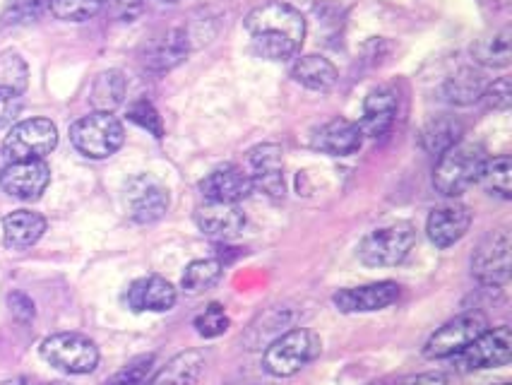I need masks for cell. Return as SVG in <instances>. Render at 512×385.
I'll return each mask as SVG.
<instances>
[{"instance_id":"obj_1","label":"cell","mask_w":512,"mask_h":385,"mask_svg":"<svg viewBox=\"0 0 512 385\" xmlns=\"http://www.w3.org/2000/svg\"><path fill=\"white\" fill-rule=\"evenodd\" d=\"M253 51L267 61H287L301 51L306 39V17L294 5L272 0L260 5L243 22Z\"/></svg>"},{"instance_id":"obj_2","label":"cell","mask_w":512,"mask_h":385,"mask_svg":"<svg viewBox=\"0 0 512 385\" xmlns=\"http://www.w3.org/2000/svg\"><path fill=\"white\" fill-rule=\"evenodd\" d=\"M484 147L472 145V142H457L448 152L438 157L436 169H433V186L438 193L457 198L467 193L474 183H479L486 167Z\"/></svg>"},{"instance_id":"obj_3","label":"cell","mask_w":512,"mask_h":385,"mask_svg":"<svg viewBox=\"0 0 512 385\" xmlns=\"http://www.w3.org/2000/svg\"><path fill=\"white\" fill-rule=\"evenodd\" d=\"M320 337L306 328L289 330V333L279 335L270 347L265 349L263 366L270 376L289 378L296 376L301 369H306L313 359H318Z\"/></svg>"},{"instance_id":"obj_4","label":"cell","mask_w":512,"mask_h":385,"mask_svg":"<svg viewBox=\"0 0 512 385\" xmlns=\"http://www.w3.org/2000/svg\"><path fill=\"white\" fill-rule=\"evenodd\" d=\"M125 128L113 114L94 111L70 126V142L89 159H106L123 147Z\"/></svg>"},{"instance_id":"obj_5","label":"cell","mask_w":512,"mask_h":385,"mask_svg":"<svg viewBox=\"0 0 512 385\" xmlns=\"http://www.w3.org/2000/svg\"><path fill=\"white\" fill-rule=\"evenodd\" d=\"M414 244L416 231L412 224L397 222L363 236L359 244V258L368 268H392V265H400L407 260Z\"/></svg>"},{"instance_id":"obj_6","label":"cell","mask_w":512,"mask_h":385,"mask_svg":"<svg viewBox=\"0 0 512 385\" xmlns=\"http://www.w3.org/2000/svg\"><path fill=\"white\" fill-rule=\"evenodd\" d=\"M39 352L53 369L70 373V376H85L99 366V347L80 333H56L46 337Z\"/></svg>"},{"instance_id":"obj_7","label":"cell","mask_w":512,"mask_h":385,"mask_svg":"<svg viewBox=\"0 0 512 385\" xmlns=\"http://www.w3.org/2000/svg\"><path fill=\"white\" fill-rule=\"evenodd\" d=\"M58 145V128L49 118H27L10 128L3 142V154L10 162L22 159H44Z\"/></svg>"},{"instance_id":"obj_8","label":"cell","mask_w":512,"mask_h":385,"mask_svg":"<svg viewBox=\"0 0 512 385\" xmlns=\"http://www.w3.org/2000/svg\"><path fill=\"white\" fill-rule=\"evenodd\" d=\"M512 357V333L508 325H500L496 330L481 333L472 345H467L462 352L452 357L457 371H481V369H498L505 366Z\"/></svg>"},{"instance_id":"obj_9","label":"cell","mask_w":512,"mask_h":385,"mask_svg":"<svg viewBox=\"0 0 512 385\" xmlns=\"http://www.w3.org/2000/svg\"><path fill=\"white\" fill-rule=\"evenodd\" d=\"M486 330H488L486 316H481V313H474V311L462 313V316L452 318V321H448L443 328H438L436 333L428 337L424 347L426 359L455 357L457 352H462L464 347L472 345L476 337L486 333Z\"/></svg>"},{"instance_id":"obj_10","label":"cell","mask_w":512,"mask_h":385,"mask_svg":"<svg viewBox=\"0 0 512 385\" xmlns=\"http://www.w3.org/2000/svg\"><path fill=\"white\" fill-rule=\"evenodd\" d=\"M472 275L484 287H503L510 280V234L493 231L481 241L472 256Z\"/></svg>"},{"instance_id":"obj_11","label":"cell","mask_w":512,"mask_h":385,"mask_svg":"<svg viewBox=\"0 0 512 385\" xmlns=\"http://www.w3.org/2000/svg\"><path fill=\"white\" fill-rule=\"evenodd\" d=\"M125 210L138 224H152L162 219L169 210V191L152 176H135L125 186Z\"/></svg>"},{"instance_id":"obj_12","label":"cell","mask_w":512,"mask_h":385,"mask_svg":"<svg viewBox=\"0 0 512 385\" xmlns=\"http://www.w3.org/2000/svg\"><path fill=\"white\" fill-rule=\"evenodd\" d=\"M248 179L253 188L265 193L267 198L282 200L284 198V159L282 147L265 142V145L253 147L248 152Z\"/></svg>"},{"instance_id":"obj_13","label":"cell","mask_w":512,"mask_h":385,"mask_svg":"<svg viewBox=\"0 0 512 385\" xmlns=\"http://www.w3.org/2000/svg\"><path fill=\"white\" fill-rule=\"evenodd\" d=\"M51 169L44 159L10 162L0 174V188L17 200H37L49 188Z\"/></svg>"},{"instance_id":"obj_14","label":"cell","mask_w":512,"mask_h":385,"mask_svg":"<svg viewBox=\"0 0 512 385\" xmlns=\"http://www.w3.org/2000/svg\"><path fill=\"white\" fill-rule=\"evenodd\" d=\"M190 53L188 32L181 27L164 29L162 34L150 39L142 49V65L152 73H169L176 65H181Z\"/></svg>"},{"instance_id":"obj_15","label":"cell","mask_w":512,"mask_h":385,"mask_svg":"<svg viewBox=\"0 0 512 385\" xmlns=\"http://www.w3.org/2000/svg\"><path fill=\"white\" fill-rule=\"evenodd\" d=\"M200 191L207 203L238 205L253 193V183H250L246 169L236 167V164H224L202 179Z\"/></svg>"},{"instance_id":"obj_16","label":"cell","mask_w":512,"mask_h":385,"mask_svg":"<svg viewBox=\"0 0 512 385\" xmlns=\"http://www.w3.org/2000/svg\"><path fill=\"white\" fill-rule=\"evenodd\" d=\"M400 299V284L397 282H373L363 287L342 289L332 296L335 306L342 313H373L383 311Z\"/></svg>"},{"instance_id":"obj_17","label":"cell","mask_w":512,"mask_h":385,"mask_svg":"<svg viewBox=\"0 0 512 385\" xmlns=\"http://www.w3.org/2000/svg\"><path fill=\"white\" fill-rule=\"evenodd\" d=\"M397 109H400V97H397L395 87H375V90L366 97V104H363L361 133L373 140L385 138L392 130V126H395Z\"/></svg>"},{"instance_id":"obj_18","label":"cell","mask_w":512,"mask_h":385,"mask_svg":"<svg viewBox=\"0 0 512 385\" xmlns=\"http://www.w3.org/2000/svg\"><path fill=\"white\" fill-rule=\"evenodd\" d=\"M195 224L205 236L217 241L236 239L246 227V215L238 205L207 203L195 212Z\"/></svg>"},{"instance_id":"obj_19","label":"cell","mask_w":512,"mask_h":385,"mask_svg":"<svg viewBox=\"0 0 512 385\" xmlns=\"http://www.w3.org/2000/svg\"><path fill=\"white\" fill-rule=\"evenodd\" d=\"M472 224V212L464 205H443L428 215L426 234L431 244L438 248H450L464 239Z\"/></svg>"},{"instance_id":"obj_20","label":"cell","mask_w":512,"mask_h":385,"mask_svg":"<svg viewBox=\"0 0 512 385\" xmlns=\"http://www.w3.org/2000/svg\"><path fill=\"white\" fill-rule=\"evenodd\" d=\"M176 299L178 294L174 284L159 275L140 277V280H135L128 289V306L138 313L171 311V308L176 306Z\"/></svg>"},{"instance_id":"obj_21","label":"cell","mask_w":512,"mask_h":385,"mask_svg":"<svg viewBox=\"0 0 512 385\" xmlns=\"http://www.w3.org/2000/svg\"><path fill=\"white\" fill-rule=\"evenodd\" d=\"M363 145L361 126L347 118H335V121L325 123L318 133L313 135L315 150L332 154V157H349L356 154Z\"/></svg>"},{"instance_id":"obj_22","label":"cell","mask_w":512,"mask_h":385,"mask_svg":"<svg viewBox=\"0 0 512 385\" xmlns=\"http://www.w3.org/2000/svg\"><path fill=\"white\" fill-rule=\"evenodd\" d=\"M46 219L39 212L32 210H17L10 212L3 219V241L5 246L13 251H22V248L34 246L44 236Z\"/></svg>"},{"instance_id":"obj_23","label":"cell","mask_w":512,"mask_h":385,"mask_svg":"<svg viewBox=\"0 0 512 385\" xmlns=\"http://www.w3.org/2000/svg\"><path fill=\"white\" fill-rule=\"evenodd\" d=\"M207 361L200 352L188 349V352L176 354L169 364L162 366L147 385H195L205 373Z\"/></svg>"},{"instance_id":"obj_24","label":"cell","mask_w":512,"mask_h":385,"mask_svg":"<svg viewBox=\"0 0 512 385\" xmlns=\"http://www.w3.org/2000/svg\"><path fill=\"white\" fill-rule=\"evenodd\" d=\"M291 77H294L299 85L306 87V90L313 92H327L337 85V68L327 58L315 56V53H308V56L296 58L294 68H291Z\"/></svg>"},{"instance_id":"obj_25","label":"cell","mask_w":512,"mask_h":385,"mask_svg":"<svg viewBox=\"0 0 512 385\" xmlns=\"http://www.w3.org/2000/svg\"><path fill=\"white\" fill-rule=\"evenodd\" d=\"M125 92H128V80H125L121 70H106L94 80L89 102L97 111L113 114L125 102Z\"/></svg>"},{"instance_id":"obj_26","label":"cell","mask_w":512,"mask_h":385,"mask_svg":"<svg viewBox=\"0 0 512 385\" xmlns=\"http://www.w3.org/2000/svg\"><path fill=\"white\" fill-rule=\"evenodd\" d=\"M512 32L508 27L498 29V32L488 34L474 41L472 56L476 63L486 65V68H508L512 61Z\"/></svg>"},{"instance_id":"obj_27","label":"cell","mask_w":512,"mask_h":385,"mask_svg":"<svg viewBox=\"0 0 512 385\" xmlns=\"http://www.w3.org/2000/svg\"><path fill=\"white\" fill-rule=\"evenodd\" d=\"M462 133L464 128L460 121H455V118H448V116H440L424 128V133H421V142H424L426 152L438 154L440 157V154L448 152L450 147H455L457 142H462Z\"/></svg>"},{"instance_id":"obj_28","label":"cell","mask_w":512,"mask_h":385,"mask_svg":"<svg viewBox=\"0 0 512 385\" xmlns=\"http://www.w3.org/2000/svg\"><path fill=\"white\" fill-rule=\"evenodd\" d=\"M484 90L486 87H484V80H481V75L472 68H464L448 80V85H445V97H448V102L452 104L467 106V104L479 102Z\"/></svg>"},{"instance_id":"obj_29","label":"cell","mask_w":512,"mask_h":385,"mask_svg":"<svg viewBox=\"0 0 512 385\" xmlns=\"http://www.w3.org/2000/svg\"><path fill=\"white\" fill-rule=\"evenodd\" d=\"M222 275H224V268L219 260L214 258L193 260V263L186 268V272H183L181 287L186 289L188 294H202L222 280Z\"/></svg>"},{"instance_id":"obj_30","label":"cell","mask_w":512,"mask_h":385,"mask_svg":"<svg viewBox=\"0 0 512 385\" xmlns=\"http://www.w3.org/2000/svg\"><path fill=\"white\" fill-rule=\"evenodd\" d=\"M481 183L486 186L488 193H496L503 200L512 198V162L508 154H500L496 159H488Z\"/></svg>"},{"instance_id":"obj_31","label":"cell","mask_w":512,"mask_h":385,"mask_svg":"<svg viewBox=\"0 0 512 385\" xmlns=\"http://www.w3.org/2000/svg\"><path fill=\"white\" fill-rule=\"evenodd\" d=\"M106 3L109 0H51L49 10L63 22H85L99 15Z\"/></svg>"},{"instance_id":"obj_32","label":"cell","mask_w":512,"mask_h":385,"mask_svg":"<svg viewBox=\"0 0 512 385\" xmlns=\"http://www.w3.org/2000/svg\"><path fill=\"white\" fill-rule=\"evenodd\" d=\"M51 0H10L5 5L3 15H0V22L3 25H32L37 22L41 15L49 10Z\"/></svg>"},{"instance_id":"obj_33","label":"cell","mask_w":512,"mask_h":385,"mask_svg":"<svg viewBox=\"0 0 512 385\" xmlns=\"http://www.w3.org/2000/svg\"><path fill=\"white\" fill-rule=\"evenodd\" d=\"M154 369V354H142L123 366L121 371L113 376L104 385H147L150 383V373Z\"/></svg>"},{"instance_id":"obj_34","label":"cell","mask_w":512,"mask_h":385,"mask_svg":"<svg viewBox=\"0 0 512 385\" xmlns=\"http://www.w3.org/2000/svg\"><path fill=\"white\" fill-rule=\"evenodd\" d=\"M229 325L231 321L229 316H226L222 304H210L198 318H195V330H198V335L205 337V340L224 335L226 330H229Z\"/></svg>"},{"instance_id":"obj_35","label":"cell","mask_w":512,"mask_h":385,"mask_svg":"<svg viewBox=\"0 0 512 385\" xmlns=\"http://www.w3.org/2000/svg\"><path fill=\"white\" fill-rule=\"evenodd\" d=\"M128 121H133L135 126L145 128L147 133H152L157 140L164 138L162 116H159V111L154 109L152 102H147V99H138V102L130 106V109H128Z\"/></svg>"},{"instance_id":"obj_36","label":"cell","mask_w":512,"mask_h":385,"mask_svg":"<svg viewBox=\"0 0 512 385\" xmlns=\"http://www.w3.org/2000/svg\"><path fill=\"white\" fill-rule=\"evenodd\" d=\"M0 87H10L20 94L27 87V65L20 56H0Z\"/></svg>"},{"instance_id":"obj_37","label":"cell","mask_w":512,"mask_h":385,"mask_svg":"<svg viewBox=\"0 0 512 385\" xmlns=\"http://www.w3.org/2000/svg\"><path fill=\"white\" fill-rule=\"evenodd\" d=\"M22 94L10 90V87H0V130L13 126L17 116L22 114Z\"/></svg>"},{"instance_id":"obj_38","label":"cell","mask_w":512,"mask_h":385,"mask_svg":"<svg viewBox=\"0 0 512 385\" xmlns=\"http://www.w3.org/2000/svg\"><path fill=\"white\" fill-rule=\"evenodd\" d=\"M481 99L496 111H508L510 102H512V85H510V77H500V80L493 82L491 87H486Z\"/></svg>"},{"instance_id":"obj_39","label":"cell","mask_w":512,"mask_h":385,"mask_svg":"<svg viewBox=\"0 0 512 385\" xmlns=\"http://www.w3.org/2000/svg\"><path fill=\"white\" fill-rule=\"evenodd\" d=\"M8 306H10V313H13L15 321L22 323V325H29L34 321V316H37V306H34V301L22 292L10 294L8 296Z\"/></svg>"},{"instance_id":"obj_40","label":"cell","mask_w":512,"mask_h":385,"mask_svg":"<svg viewBox=\"0 0 512 385\" xmlns=\"http://www.w3.org/2000/svg\"><path fill=\"white\" fill-rule=\"evenodd\" d=\"M113 20L118 22H133L138 20L142 8H145V0H109L106 3Z\"/></svg>"},{"instance_id":"obj_41","label":"cell","mask_w":512,"mask_h":385,"mask_svg":"<svg viewBox=\"0 0 512 385\" xmlns=\"http://www.w3.org/2000/svg\"><path fill=\"white\" fill-rule=\"evenodd\" d=\"M404 385H450V383L443 373H421V376L412 378V381H407Z\"/></svg>"},{"instance_id":"obj_42","label":"cell","mask_w":512,"mask_h":385,"mask_svg":"<svg viewBox=\"0 0 512 385\" xmlns=\"http://www.w3.org/2000/svg\"><path fill=\"white\" fill-rule=\"evenodd\" d=\"M3 385H39L34 378H27V376H17V378H10V381H5Z\"/></svg>"},{"instance_id":"obj_43","label":"cell","mask_w":512,"mask_h":385,"mask_svg":"<svg viewBox=\"0 0 512 385\" xmlns=\"http://www.w3.org/2000/svg\"><path fill=\"white\" fill-rule=\"evenodd\" d=\"M162 3H178V0H162Z\"/></svg>"},{"instance_id":"obj_44","label":"cell","mask_w":512,"mask_h":385,"mask_svg":"<svg viewBox=\"0 0 512 385\" xmlns=\"http://www.w3.org/2000/svg\"><path fill=\"white\" fill-rule=\"evenodd\" d=\"M51 385H63V383H51Z\"/></svg>"},{"instance_id":"obj_45","label":"cell","mask_w":512,"mask_h":385,"mask_svg":"<svg viewBox=\"0 0 512 385\" xmlns=\"http://www.w3.org/2000/svg\"><path fill=\"white\" fill-rule=\"evenodd\" d=\"M500 385H508V383H500Z\"/></svg>"}]
</instances>
